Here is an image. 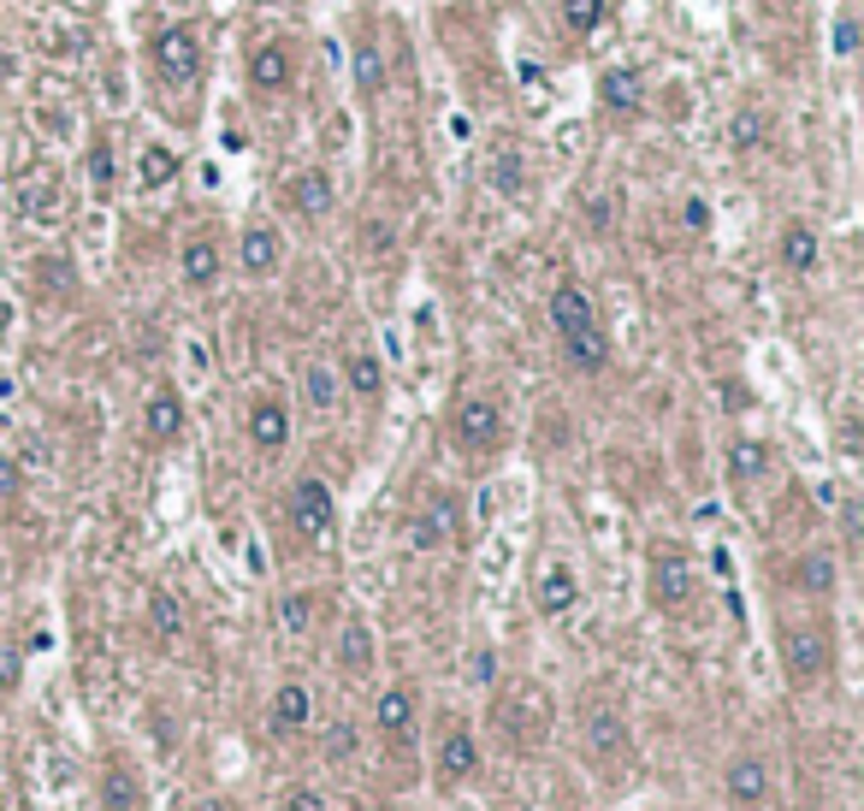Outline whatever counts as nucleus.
Segmentation results:
<instances>
[{
	"label": "nucleus",
	"instance_id": "nucleus-37",
	"mask_svg": "<svg viewBox=\"0 0 864 811\" xmlns=\"http://www.w3.org/2000/svg\"><path fill=\"white\" fill-rule=\"evenodd\" d=\"M308 397H315L320 409H332V397H338V386H332V373L326 368H308Z\"/></svg>",
	"mask_w": 864,
	"mask_h": 811
},
{
	"label": "nucleus",
	"instance_id": "nucleus-29",
	"mask_svg": "<svg viewBox=\"0 0 864 811\" xmlns=\"http://www.w3.org/2000/svg\"><path fill=\"white\" fill-rule=\"evenodd\" d=\"M563 24L575 30V37H593L604 24V0H563Z\"/></svg>",
	"mask_w": 864,
	"mask_h": 811
},
{
	"label": "nucleus",
	"instance_id": "nucleus-41",
	"mask_svg": "<svg viewBox=\"0 0 864 811\" xmlns=\"http://www.w3.org/2000/svg\"><path fill=\"white\" fill-rule=\"evenodd\" d=\"M285 811H326V800H320L315 788H297V793L285 800Z\"/></svg>",
	"mask_w": 864,
	"mask_h": 811
},
{
	"label": "nucleus",
	"instance_id": "nucleus-32",
	"mask_svg": "<svg viewBox=\"0 0 864 811\" xmlns=\"http://www.w3.org/2000/svg\"><path fill=\"white\" fill-rule=\"evenodd\" d=\"M308 616H315L308 593H285V598H279V628H285V634H308Z\"/></svg>",
	"mask_w": 864,
	"mask_h": 811
},
{
	"label": "nucleus",
	"instance_id": "nucleus-13",
	"mask_svg": "<svg viewBox=\"0 0 864 811\" xmlns=\"http://www.w3.org/2000/svg\"><path fill=\"white\" fill-rule=\"evenodd\" d=\"M237 255H244V273H249V279H267V273L279 267V232H272V226H249V232H244V249H237Z\"/></svg>",
	"mask_w": 864,
	"mask_h": 811
},
{
	"label": "nucleus",
	"instance_id": "nucleus-45",
	"mask_svg": "<svg viewBox=\"0 0 864 811\" xmlns=\"http://www.w3.org/2000/svg\"><path fill=\"white\" fill-rule=\"evenodd\" d=\"M7 326H12V302H0V332H7Z\"/></svg>",
	"mask_w": 864,
	"mask_h": 811
},
{
	"label": "nucleus",
	"instance_id": "nucleus-20",
	"mask_svg": "<svg viewBox=\"0 0 864 811\" xmlns=\"http://www.w3.org/2000/svg\"><path fill=\"white\" fill-rule=\"evenodd\" d=\"M19 214L24 219H60L65 214V196H60V184H48V178H30L19 189Z\"/></svg>",
	"mask_w": 864,
	"mask_h": 811
},
{
	"label": "nucleus",
	"instance_id": "nucleus-5",
	"mask_svg": "<svg viewBox=\"0 0 864 811\" xmlns=\"http://www.w3.org/2000/svg\"><path fill=\"white\" fill-rule=\"evenodd\" d=\"M290 515H297V527L302 533H332V486L326 480H297V492H290Z\"/></svg>",
	"mask_w": 864,
	"mask_h": 811
},
{
	"label": "nucleus",
	"instance_id": "nucleus-34",
	"mask_svg": "<svg viewBox=\"0 0 864 811\" xmlns=\"http://www.w3.org/2000/svg\"><path fill=\"white\" fill-rule=\"evenodd\" d=\"M734 148H764V113L758 107L734 113Z\"/></svg>",
	"mask_w": 864,
	"mask_h": 811
},
{
	"label": "nucleus",
	"instance_id": "nucleus-30",
	"mask_svg": "<svg viewBox=\"0 0 864 811\" xmlns=\"http://www.w3.org/2000/svg\"><path fill=\"white\" fill-rule=\"evenodd\" d=\"M800 586L805 593H829V586H835V557H829V551H811L800 563Z\"/></svg>",
	"mask_w": 864,
	"mask_h": 811
},
{
	"label": "nucleus",
	"instance_id": "nucleus-18",
	"mask_svg": "<svg viewBox=\"0 0 864 811\" xmlns=\"http://www.w3.org/2000/svg\"><path fill=\"white\" fill-rule=\"evenodd\" d=\"M373 717H379V729H385V735L403 740L414 729V694H409V687H385L379 705H373Z\"/></svg>",
	"mask_w": 864,
	"mask_h": 811
},
{
	"label": "nucleus",
	"instance_id": "nucleus-7",
	"mask_svg": "<svg viewBox=\"0 0 864 811\" xmlns=\"http://www.w3.org/2000/svg\"><path fill=\"white\" fill-rule=\"evenodd\" d=\"M788 669H793V681H817L829 669V640L817 628H793L788 634Z\"/></svg>",
	"mask_w": 864,
	"mask_h": 811
},
{
	"label": "nucleus",
	"instance_id": "nucleus-21",
	"mask_svg": "<svg viewBox=\"0 0 864 811\" xmlns=\"http://www.w3.org/2000/svg\"><path fill=\"white\" fill-rule=\"evenodd\" d=\"M444 533H451V504L439 497L432 510H421V515L409 522V545H414V551H439V545H444Z\"/></svg>",
	"mask_w": 864,
	"mask_h": 811
},
{
	"label": "nucleus",
	"instance_id": "nucleus-35",
	"mask_svg": "<svg viewBox=\"0 0 864 811\" xmlns=\"http://www.w3.org/2000/svg\"><path fill=\"white\" fill-rule=\"evenodd\" d=\"M113 178H119V166H113V148H107V143H95V148H90V184L101 189V196H107V189H113Z\"/></svg>",
	"mask_w": 864,
	"mask_h": 811
},
{
	"label": "nucleus",
	"instance_id": "nucleus-27",
	"mask_svg": "<svg viewBox=\"0 0 864 811\" xmlns=\"http://www.w3.org/2000/svg\"><path fill=\"white\" fill-rule=\"evenodd\" d=\"M148 623H154L161 640H178V634H184V604L172 598V593H154L148 598Z\"/></svg>",
	"mask_w": 864,
	"mask_h": 811
},
{
	"label": "nucleus",
	"instance_id": "nucleus-23",
	"mask_svg": "<svg viewBox=\"0 0 864 811\" xmlns=\"http://www.w3.org/2000/svg\"><path fill=\"white\" fill-rule=\"evenodd\" d=\"M178 148H166V143H148L143 148V161H136V178H143L148 189H161V184H172V178H178Z\"/></svg>",
	"mask_w": 864,
	"mask_h": 811
},
{
	"label": "nucleus",
	"instance_id": "nucleus-19",
	"mask_svg": "<svg viewBox=\"0 0 864 811\" xmlns=\"http://www.w3.org/2000/svg\"><path fill=\"white\" fill-rule=\"evenodd\" d=\"M249 439L261 444V451H279V444L290 439V415H285V403H255V409H249Z\"/></svg>",
	"mask_w": 864,
	"mask_h": 811
},
{
	"label": "nucleus",
	"instance_id": "nucleus-9",
	"mask_svg": "<svg viewBox=\"0 0 864 811\" xmlns=\"http://www.w3.org/2000/svg\"><path fill=\"white\" fill-rule=\"evenodd\" d=\"M290 78H297V72H290V54H285V48H255V54H249V83H255L261 95H285Z\"/></svg>",
	"mask_w": 864,
	"mask_h": 811
},
{
	"label": "nucleus",
	"instance_id": "nucleus-6",
	"mask_svg": "<svg viewBox=\"0 0 864 811\" xmlns=\"http://www.w3.org/2000/svg\"><path fill=\"white\" fill-rule=\"evenodd\" d=\"M486 178H492V189H504V196H527V154H522V143L497 136V143L486 148Z\"/></svg>",
	"mask_w": 864,
	"mask_h": 811
},
{
	"label": "nucleus",
	"instance_id": "nucleus-28",
	"mask_svg": "<svg viewBox=\"0 0 864 811\" xmlns=\"http://www.w3.org/2000/svg\"><path fill=\"white\" fill-rule=\"evenodd\" d=\"M356 83H361V95H379V90H385V60H379L373 42L356 48Z\"/></svg>",
	"mask_w": 864,
	"mask_h": 811
},
{
	"label": "nucleus",
	"instance_id": "nucleus-4",
	"mask_svg": "<svg viewBox=\"0 0 864 811\" xmlns=\"http://www.w3.org/2000/svg\"><path fill=\"white\" fill-rule=\"evenodd\" d=\"M504 439V409L492 403V397H469V403L456 409V444H469V451H486V444Z\"/></svg>",
	"mask_w": 864,
	"mask_h": 811
},
{
	"label": "nucleus",
	"instance_id": "nucleus-8",
	"mask_svg": "<svg viewBox=\"0 0 864 811\" xmlns=\"http://www.w3.org/2000/svg\"><path fill=\"white\" fill-rule=\"evenodd\" d=\"M285 196H290V208H297V214H308V219H315V214H326V208H332V172H326V166H308V172H297Z\"/></svg>",
	"mask_w": 864,
	"mask_h": 811
},
{
	"label": "nucleus",
	"instance_id": "nucleus-43",
	"mask_svg": "<svg viewBox=\"0 0 864 811\" xmlns=\"http://www.w3.org/2000/svg\"><path fill=\"white\" fill-rule=\"evenodd\" d=\"M853 48H858V24L841 19V24H835V54H853Z\"/></svg>",
	"mask_w": 864,
	"mask_h": 811
},
{
	"label": "nucleus",
	"instance_id": "nucleus-36",
	"mask_svg": "<svg viewBox=\"0 0 864 811\" xmlns=\"http://www.w3.org/2000/svg\"><path fill=\"white\" fill-rule=\"evenodd\" d=\"M492 676H497V658H492V646H480L474 658H469V681L474 687H492Z\"/></svg>",
	"mask_w": 864,
	"mask_h": 811
},
{
	"label": "nucleus",
	"instance_id": "nucleus-40",
	"mask_svg": "<svg viewBox=\"0 0 864 811\" xmlns=\"http://www.w3.org/2000/svg\"><path fill=\"white\" fill-rule=\"evenodd\" d=\"M19 480H24V469H19L12 456H0V497H12V492H19Z\"/></svg>",
	"mask_w": 864,
	"mask_h": 811
},
{
	"label": "nucleus",
	"instance_id": "nucleus-38",
	"mask_svg": "<svg viewBox=\"0 0 864 811\" xmlns=\"http://www.w3.org/2000/svg\"><path fill=\"white\" fill-rule=\"evenodd\" d=\"M326 752H332V758H350V752H356V729H350V722H332V735H326Z\"/></svg>",
	"mask_w": 864,
	"mask_h": 811
},
{
	"label": "nucleus",
	"instance_id": "nucleus-10",
	"mask_svg": "<svg viewBox=\"0 0 864 811\" xmlns=\"http://www.w3.org/2000/svg\"><path fill=\"white\" fill-rule=\"evenodd\" d=\"M575 598H580L575 568H568V563H551L545 575H539V610H545V616H568V610H575Z\"/></svg>",
	"mask_w": 864,
	"mask_h": 811
},
{
	"label": "nucleus",
	"instance_id": "nucleus-42",
	"mask_svg": "<svg viewBox=\"0 0 864 811\" xmlns=\"http://www.w3.org/2000/svg\"><path fill=\"white\" fill-rule=\"evenodd\" d=\"M681 219H687V232H704V226H711V208H704V202L693 196V202L681 208Z\"/></svg>",
	"mask_w": 864,
	"mask_h": 811
},
{
	"label": "nucleus",
	"instance_id": "nucleus-16",
	"mask_svg": "<svg viewBox=\"0 0 864 811\" xmlns=\"http://www.w3.org/2000/svg\"><path fill=\"white\" fill-rule=\"evenodd\" d=\"M308 711H315V699H308V687H302V681H285L279 694H272V729H279V735L302 729Z\"/></svg>",
	"mask_w": 864,
	"mask_h": 811
},
{
	"label": "nucleus",
	"instance_id": "nucleus-11",
	"mask_svg": "<svg viewBox=\"0 0 864 811\" xmlns=\"http://www.w3.org/2000/svg\"><path fill=\"white\" fill-rule=\"evenodd\" d=\"M639 95H646V83H639V72L634 65H610V72L598 78V101L610 113H628V107H639Z\"/></svg>",
	"mask_w": 864,
	"mask_h": 811
},
{
	"label": "nucleus",
	"instance_id": "nucleus-1",
	"mask_svg": "<svg viewBox=\"0 0 864 811\" xmlns=\"http://www.w3.org/2000/svg\"><path fill=\"white\" fill-rule=\"evenodd\" d=\"M551 326H557L563 350H568V361H575L580 373H598L604 361H610L604 320H598V308H593V297H586L580 285H557V290H551Z\"/></svg>",
	"mask_w": 864,
	"mask_h": 811
},
{
	"label": "nucleus",
	"instance_id": "nucleus-15",
	"mask_svg": "<svg viewBox=\"0 0 864 811\" xmlns=\"http://www.w3.org/2000/svg\"><path fill=\"white\" fill-rule=\"evenodd\" d=\"M480 770V740L469 729H456V735H444V747H439V776H474Z\"/></svg>",
	"mask_w": 864,
	"mask_h": 811
},
{
	"label": "nucleus",
	"instance_id": "nucleus-17",
	"mask_svg": "<svg viewBox=\"0 0 864 811\" xmlns=\"http://www.w3.org/2000/svg\"><path fill=\"white\" fill-rule=\"evenodd\" d=\"M586 735H593V752H604V758H616L621 747H628V722H621V711H610V705H593Z\"/></svg>",
	"mask_w": 864,
	"mask_h": 811
},
{
	"label": "nucleus",
	"instance_id": "nucleus-31",
	"mask_svg": "<svg viewBox=\"0 0 864 811\" xmlns=\"http://www.w3.org/2000/svg\"><path fill=\"white\" fill-rule=\"evenodd\" d=\"M729 462H734V474H740V480L770 474V451H764V444H752V439H740L734 451H729Z\"/></svg>",
	"mask_w": 864,
	"mask_h": 811
},
{
	"label": "nucleus",
	"instance_id": "nucleus-39",
	"mask_svg": "<svg viewBox=\"0 0 864 811\" xmlns=\"http://www.w3.org/2000/svg\"><path fill=\"white\" fill-rule=\"evenodd\" d=\"M19 676H24L19 651H12V646H0V687H19Z\"/></svg>",
	"mask_w": 864,
	"mask_h": 811
},
{
	"label": "nucleus",
	"instance_id": "nucleus-3",
	"mask_svg": "<svg viewBox=\"0 0 864 811\" xmlns=\"http://www.w3.org/2000/svg\"><path fill=\"white\" fill-rule=\"evenodd\" d=\"M651 598H658L664 610L693 598V563H687V551H676V545L651 551Z\"/></svg>",
	"mask_w": 864,
	"mask_h": 811
},
{
	"label": "nucleus",
	"instance_id": "nucleus-33",
	"mask_svg": "<svg viewBox=\"0 0 864 811\" xmlns=\"http://www.w3.org/2000/svg\"><path fill=\"white\" fill-rule=\"evenodd\" d=\"M350 386L361 397H379V386H385V368H379L373 356H350Z\"/></svg>",
	"mask_w": 864,
	"mask_h": 811
},
{
	"label": "nucleus",
	"instance_id": "nucleus-44",
	"mask_svg": "<svg viewBox=\"0 0 864 811\" xmlns=\"http://www.w3.org/2000/svg\"><path fill=\"white\" fill-rule=\"evenodd\" d=\"M189 811H226V805H219V800H196V805H189Z\"/></svg>",
	"mask_w": 864,
	"mask_h": 811
},
{
	"label": "nucleus",
	"instance_id": "nucleus-22",
	"mask_svg": "<svg viewBox=\"0 0 864 811\" xmlns=\"http://www.w3.org/2000/svg\"><path fill=\"white\" fill-rule=\"evenodd\" d=\"M143 805V788H136V776L125 764H113L101 776V811H136Z\"/></svg>",
	"mask_w": 864,
	"mask_h": 811
},
{
	"label": "nucleus",
	"instance_id": "nucleus-14",
	"mask_svg": "<svg viewBox=\"0 0 864 811\" xmlns=\"http://www.w3.org/2000/svg\"><path fill=\"white\" fill-rule=\"evenodd\" d=\"M143 421H148L154 439H178V433H184V403H178V391H172V386L154 391L148 409H143Z\"/></svg>",
	"mask_w": 864,
	"mask_h": 811
},
{
	"label": "nucleus",
	"instance_id": "nucleus-24",
	"mask_svg": "<svg viewBox=\"0 0 864 811\" xmlns=\"http://www.w3.org/2000/svg\"><path fill=\"white\" fill-rule=\"evenodd\" d=\"M178 261H184V279H189V285H214V279H219V249L207 244V237H189Z\"/></svg>",
	"mask_w": 864,
	"mask_h": 811
},
{
	"label": "nucleus",
	"instance_id": "nucleus-2",
	"mask_svg": "<svg viewBox=\"0 0 864 811\" xmlns=\"http://www.w3.org/2000/svg\"><path fill=\"white\" fill-rule=\"evenodd\" d=\"M148 54H154V72L172 78V83H189V78L202 72V37H196L189 24L161 30V37L148 42Z\"/></svg>",
	"mask_w": 864,
	"mask_h": 811
},
{
	"label": "nucleus",
	"instance_id": "nucleus-25",
	"mask_svg": "<svg viewBox=\"0 0 864 811\" xmlns=\"http://www.w3.org/2000/svg\"><path fill=\"white\" fill-rule=\"evenodd\" d=\"M338 664H343V669H356V676L373 664V634H368V623H350V628H343V640H338Z\"/></svg>",
	"mask_w": 864,
	"mask_h": 811
},
{
	"label": "nucleus",
	"instance_id": "nucleus-12",
	"mask_svg": "<svg viewBox=\"0 0 864 811\" xmlns=\"http://www.w3.org/2000/svg\"><path fill=\"white\" fill-rule=\"evenodd\" d=\"M764 793H770V764H764V758H734V764H729V800L758 805Z\"/></svg>",
	"mask_w": 864,
	"mask_h": 811
},
{
	"label": "nucleus",
	"instance_id": "nucleus-26",
	"mask_svg": "<svg viewBox=\"0 0 864 811\" xmlns=\"http://www.w3.org/2000/svg\"><path fill=\"white\" fill-rule=\"evenodd\" d=\"M782 261H788L793 273H811V267H817V232H811V226H788Z\"/></svg>",
	"mask_w": 864,
	"mask_h": 811
}]
</instances>
